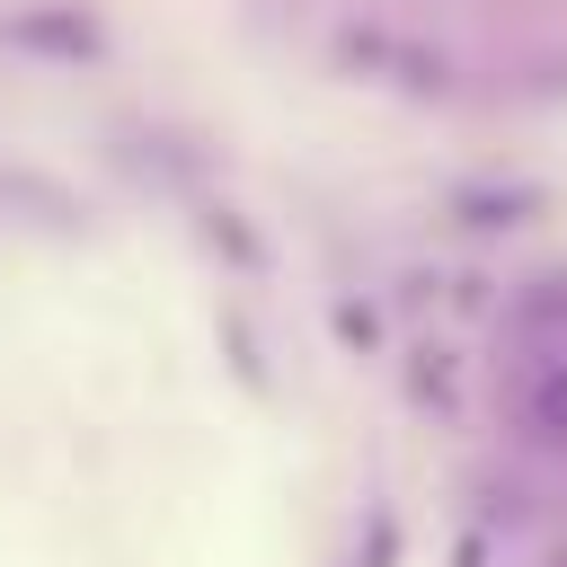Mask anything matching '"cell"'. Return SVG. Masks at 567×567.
<instances>
[{"instance_id":"obj_4","label":"cell","mask_w":567,"mask_h":567,"mask_svg":"<svg viewBox=\"0 0 567 567\" xmlns=\"http://www.w3.org/2000/svg\"><path fill=\"white\" fill-rule=\"evenodd\" d=\"M337 337H346V346H372V337H381V319H372L363 301H337Z\"/></svg>"},{"instance_id":"obj_1","label":"cell","mask_w":567,"mask_h":567,"mask_svg":"<svg viewBox=\"0 0 567 567\" xmlns=\"http://www.w3.org/2000/svg\"><path fill=\"white\" fill-rule=\"evenodd\" d=\"M523 425L540 443H567V363H540L532 390H523Z\"/></svg>"},{"instance_id":"obj_3","label":"cell","mask_w":567,"mask_h":567,"mask_svg":"<svg viewBox=\"0 0 567 567\" xmlns=\"http://www.w3.org/2000/svg\"><path fill=\"white\" fill-rule=\"evenodd\" d=\"M416 399H434V408H452V372H443V354H416Z\"/></svg>"},{"instance_id":"obj_2","label":"cell","mask_w":567,"mask_h":567,"mask_svg":"<svg viewBox=\"0 0 567 567\" xmlns=\"http://www.w3.org/2000/svg\"><path fill=\"white\" fill-rule=\"evenodd\" d=\"M18 35H27V44H62V53H89V44H97V35L80 27V18H27Z\"/></svg>"}]
</instances>
